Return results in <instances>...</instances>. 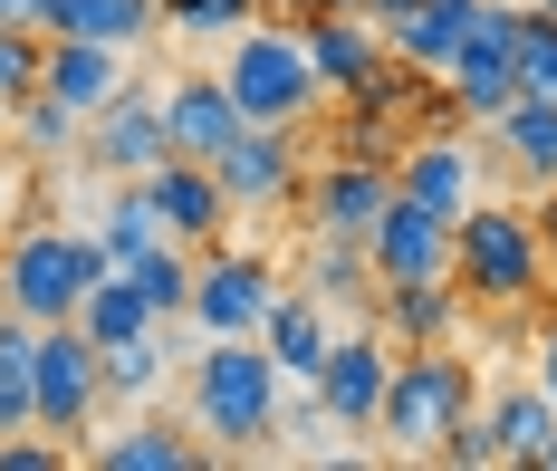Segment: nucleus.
<instances>
[{
  "mask_svg": "<svg viewBox=\"0 0 557 471\" xmlns=\"http://www.w3.org/2000/svg\"><path fill=\"white\" fill-rule=\"evenodd\" d=\"M519 97H557V10L519 0Z\"/></svg>",
  "mask_w": 557,
  "mask_h": 471,
  "instance_id": "2f4dec72",
  "label": "nucleus"
},
{
  "mask_svg": "<svg viewBox=\"0 0 557 471\" xmlns=\"http://www.w3.org/2000/svg\"><path fill=\"white\" fill-rule=\"evenodd\" d=\"M0 20H10V29H39V39H49V0H0Z\"/></svg>",
  "mask_w": 557,
  "mask_h": 471,
  "instance_id": "c9c22d12",
  "label": "nucleus"
},
{
  "mask_svg": "<svg viewBox=\"0 0 557 471\" xmlns=\"http://www.w3.org/2000/svg\"><path fill=\"white\" fill-rule=\"evenodd\" d=\"M115 270L154 298L164 327H173V318H193V250H183V240H154V250H135V260H115Z\"/></svg>",
  "mask_w": 557,
  "mask_h": 471,
  "instance_id": "bb28decb",
  "label": "nucleus"
},
{
  "mask_svg": "<svg viewBox=\"0 0 557 471\" xmlns=\"http://www.w3.org/2000/svg\"><path fill=\"white\" fill-rule=\"evenodd\" d=\"M539 10H557V0H539Z\"/></svg>",
  "mask_w": 557,
  "mask_h": 471,
  "instance_id": "37998d69",
  "label": "nucleus"
},
{
  "mask_svg": "<svg viewBox=\"0 0 557 471\" xmlns=\"http://www.w3.org/2000/svg\"><path fill=\"white\" fill-rule=\"evenodd\" d=\"M278 308V270L260 250H202L193 260V327L202 337H260V318Z\"/></svg>",
  "mask_w": 557,
  "mask_h": 471,
  "instance_id": "1a4fd4ad",
  "label": "nucleus"
},
{
  "mask_svg": "<svg viewBox=\"0 0 557 471\" xmlns=\"http://www.w3.org/2000/svg\"><path fill=\"white\" fill-rule=\"evenodd\" d=\"M298 39H308V67H318L327 97H346L366 67L385 59V29H375L366 10H318V20H298Z\"/></svg>",
  "mask_w": 557,
  "mask_h": 471,
  "instance_id": "6ab92c4d",
  "label": "nucleus"
},
{
  "mask_svg": "<svg viewBox=\"0 0 557 471\" xmlns=\"http://www.w3.org/2000/svg\"><path fill=\"white\" fill-rule=\"evenodd\" d=\"M107 240L77 232V222H20L10 232V308L29 318V327H58V318H77L87 289L107 280Z\"/></svg>",
  "mask_w": 557,
  "mask_h": 471,
  "instance_id": "7ed1b4c3",
  "label": "nucleus"
},
{
  "mask_svg": "<svg viewBox=\"0 0 557 471\" xmlns=\"http://www.w3.org/2000/svg\"><path fill=\"white\" fill-rule=\"evenodd\" d=\"M278 395H288V375H278V356L260 337H212V347L193 356V433H202V453H260L278 433Z\"/></svg>",
  "mask_w": 557,
  "mask_h": 471,
  "instance_id": "f257e3e1",
  "label": "nucleus"
},
{
  "mask_svg": "<svg viewBox=\"0 0 557 471\" xmlns=\"http://www.w3.org/2000/svg\"><path fill=\"white\" fill-rule=\"evenodd\" d=\"M260 10H270V0H164V20L193 29V39H240Z\"/></svg>",
  "mask_w": 557,
  "mask_h": 471,
  "instance_id": "473e14b6",
  "label": "nucleus"
},
{
  "mask_svg": "<svg viewBox=\"0 0 557 471\" xmlns=\"http://www.w3.org/2000/svg\"><path fill=\"white\" fill-rule=\"evenodd\" d=\"M164 125H173V154H202V164H212L250 116H240V97L222 87V67H193V77L164 87Z\"/></svg>",
  "mask_w": 557,
  "mask_h": 471,
  "instance_id": "dca6fc26",
  "label": "nucleus"
},
{
  "mask_svg": "<svg viewBox=\"0 0 557 471\" xmlns=\"http://www.w3.org/2000/svg\"><path fill=\"white\" fill-rule=\"evenodd\" d=\"M0 183H10V125H0Z\"/></svg>",
  "mask_w": 557,
  "mask_h": 471,
  "instance_id": "a19ab883",
  "label": "nucleus"
},
{
  "mask_svg": "<svg viewBox=\"0 0 557 471\" xmlns=\"http://www.w3.org/2000/svg\"><path fill=\"white\" fill-rule=\"evenodd\" d=\"M270 10H288V20H318V10H356V0H270Z\"/></svg>",
  "mask_w": 557,
  "mask_h": 471,
  "instance_id": "58836bf2",
  "label": "nucleus"
},
{
  "mask_svg": "<svg viewBox=\"0 0 557 471\" xmlns=\"http://www.w3.org/2000/svg\"><path fill=\"white\" fill-rule=\"evenodd\" d=\"M97 356H107V405H145V395L164 385V365H173L164 327H145V337H125V347H97Z\"/></svg>",
  "mask_w": 557,
  "mask_h": 471,
  "instance_id": "c756f323",
  "label": "nucleus"
},
{
  "mask_svg": "<svg viewBox=\"0 0 557 471\" xmlns=\"http://www.w3.org/2000/svg\"><path fill=\"white\" fill-rule=\"evenodd\" d=\"M77 154H87V174H107V183H135V174H154V164L173 154L164 87H135V77H125V87H115L107 107L87 116V145H77Z\"/></svg>",
  "mask_w": 557,
  "mask_h": 471,
  "instance_id": "6e6552de",
  "label": "nucleus"
},
{
  "mask_svg": "<svg viewBox=\"0 0 557 471\" xmlns=\"http://www.w3.org/2000/svg\"><path fill=\"white\" fill-rule=\"evenodd\" d=\"M394 202V164H375V154H327L318 174H308V222L318 232H336V240H366L375 232V212Z\"/></svg>",
  "mask_w": 557,
  "mask_h": 471,
  "instance_id": "4468645a",
  "label": "nucleus"
},
{
  "mask_svg": "<svg viewBox=\"0 0 557 471\" xmlns=\"http://www.w3.org/2000/svg\"><path fill=\"white\" fill-rule=\"evenodd\" d=\"M443 462H461V471H491V462H509L500 453V423H491V405H471L461 423L443 433Z\"/></svg>",
  "mask_w": 557,
  "mask_h": 471,
  "instance_id": "f704fd0d",
  "label": "nucleus"
},
{
  "mask_svg": "<svg viewBox=\"0 0 557 471\" xmlns=\"http://www.w3.org/2000/svg\"><path fill=\"white\" fill-rule=\"evenodd\" d=\"M39 87L67 97L77 116H97L115 87H125V49L115 39H77V29H49V67H39Z\"/></svg>",
  "mask_w": 557,
  "mask_h": 471,
  "instance_id": "f3484780",
  "label": "nucleus"
},
{
  "mask_svg": "<svg viewBox=\"0 0 557 471\" xmlns=\"http://www.w3.org/2000/svg\"><path fill=\"white\" fill-rule=\"evenodd\" d=\"M135 183L154 193V212H164V232L183 240V250H212V240L231 232V212H240V202L222 193V174H212L202 154H164L154 174H135Z\"/></svg>",
  "mask_w": 557,
  "mask_h": 471,
  "instance_id": "f8f14e48",
  "label": "nucleus"
},
{
  "mask_svg": "<svg viewBox=\"0 0 557 471\" xmlns=\"http://www.w3.org/2000/svg\"><path fill=\"white\" fill-rule=\"evenodd\" d=\"M0 308H10V240H0Z\"/></svg>",
  "mask_w": 557,
  "mask_h": 471,
  "instance_id": "ea45409f",
  "label": "nucleus"
},
{
  "mask_svg": "<svg viewBox=\"0 0 557 471\" xmlns=\"http://www.w3.org/2000/svg\"><path fill=\"white\" fill-rule=\"evenodd\" d=\"M529 385H548V395H557V318H539V375H529Z\"/></svg>",
  "mask_w": 557,
  "mask_h": 471,
  "instance_id": "e433bc0d",
  "label": "nucleus"
},
{
  "mask_svg": "<svg viewBox=\"0 0 557 471\" xmlns=\"http://www.w3.org/2000/svg\"><path fill=\"white\" fill-rule=\"evenodd\" d=\"M385 385H394V347L375 337V327H346V337L327 347V365H318V405H327L336 433H375Z\"/></svg>",
  "mask_w": 557,
  "mask_h": 471,
  "instance_id": "9b49d317",
  "label": "nucleus"
},
{
  "mask_svg": "<svg viewBox=\"0 0 557 471\" xmlns=\"http://www.w3.org/2000/svg\"><path fill=\"white\" fill-rule=\"evenodd\" d=\"M260 347L278 356V375H288V385H318V365H327V347H336L327 298H318V289H278V308L260 318Z\"/></svg>",
  "mask_w": 557,
  "mask_h": 471,
  "instance_id": "aec40b11",
  "label": "nucleus"
},
{
  "mask_svg": "<svg viewBox=\"0 0 557 471\" xmlns=\"http://www.w3.org/2000/svg\"><path fill=\"white\" fill-rule=\"evenodd\" d=\"M87 232L107 240V260H135V250H154V240H173V232H164V212H154V193H145V183H115L107 202H97V222H87Z\"/></svg>",
  "mask_w": 557,
  "mask_h": 471,
  "instance_id": "a878e982",
  "label": "nucleus"
},
{
  "mask_svg": "<svg viewBox=\"0 0 557 471\" xmlns=\"http://www.w3.org/2000/svg\"><path fill=\"white\" fill-rule=\"evenodd\" d=\"M222 87L240 97L250 125H288V135L327 107V87H318V67H308V39H298V29H270V20H250L222 49Z\"/></svg>",
  "mask_w": 557,
  "mask_h": 471,
  "instance_id": "20e7f679",
  "label": "nucleus"
},
{
  "mask_svg": "<svg viewBox=\"0 0 557 471\" xmlns=\"http://www.w3.org/2000/svg\"><path fill=\"white\" fill-rule=\"evenodd\" d=\"M471 20H481V0H413V20L394 29L385 49H394L404 67H423V77H443V67H451V49L471 39Z\"/></svg>",
  "mask_w": 557,
  "mask_h": 471,
  "instance_id": "4be33fe9",
  "label": "nucleus"
},
{
  "mask_svg": "<svg viewBox=\"0 0 557 471\" xmlns=\"http://www.w3.org/2000/svg\"><path fill=\"white\" fill-rule=\"evenodd\" d=\"M366 260H375V289L385 280H451V222L394 193L375 212V232H366Z\"/></svg>",
  "mask_w": 557,
  "mask_h": 471,
  "instance_id": "2eb2a0df",
  "label": "nucleus"
},
{
  "mask_svg": "<svg viewBox=\"0 0 557 471\" xmlns=\"http://www.w3.org/2000/svg\"><path fill=\"white\" fill-rule=\"evenodd\" d=\"M451 280H461V298H481V308H529V298L548 289V232L529 212H509V202L481 193L451 222Z\"/></svg>",
  "mask_w": 557,
  "mask_h": 471,
  "instance_id": "f03ea898",
  "label": "nucleus"
},
{
  "mask_svg": "<svg viewBox=\"0 0 557 471\" xmlns=\"http://www.w3.org/2000/svg\"><path fill=\"white\" fill-rule=\"evenodd\" d=\"M29 375H39V433H58L67 453H87V423L107 405V356H97V337L77 318L39 327V365Z\"/></svg>",
  "mask_w": 557,
  "mask_h": 471,
  "instance_id": "423d86ee",
  "label": "nucleus"
},
{
  "mask_svg": "<svg viewBox=\"0 0 557 471\" xmlns=\"http://www.w3.org/2000/svg\"><path fill=\"white\" fill-rule=\"evenodd\" d=\"M77 327H87L97 347H125V337H145V327H164V318H154V298L135 289L125 270H107V280L87 289V308H77Z\"/></svg>",
  "mask_w": 557,
  "mask_h": 471,
  "instance_id": "393cba45",
  "label": "nucleus"
},
{
  "mask_svg": "<svg viewBox=\"0 0 557 471\" xmlns=\"http://www.w3.org/2000/svg\"><path fill=\"white\" fill-rule=\"evenodd\" d=\"M394 193H404V202H423V212H443V222H461V212L481 202V154L461 145V125L413 135V145L394 154Z\"/></svg>",
  "mask_w": 557,
  "mask_h": 471,
  "instance_id": "ddd939ff",
  "label": "nucleus"
},
{
  "mask_svg": "<svg viewBox=\"0 0 557 471\" xmlns=\"http://www.w3.org/2000/svg\"><path fill=\"white\" fill-rule=\"evenodd\" d=\"M539 471H557V433H548V462H539Z\"/></svg>",
  "mask_w": 557,
  "mask_h": 471,
  "instance_id": "79ce46f5",
  "label": "nucleus"
},
{
  "mask_svg": "<svg viewBox=\"0 0 557 471\" xmlns=\"http://www.w3.org/2000/svg\"><path fill=\"white\" fill-rule=\"evenodd\" d=\"M39 67H49V39H39V29H10V20H0V107H20V97L39 87Z\"/></svg>",
  "mask_w": 557,
  "mask_h": 471,
  "instance_id": "72a5a7b5",
  "label": "nucleus"
},
{
  "mask_svg": "<svg viewBox=\"0 0 557 471\" xmlns=\"http://www.w3.org/2000/svg\"><path fill=\"white\" fill-rule=\"evenodd\" d=\"M87 145V116L67 107V97H49V87H29L20 97V154L29 164H58V154H77Z\"/></svg>",
  "mask_w": 557,
  "mask_h": 471,
  "instance_id": "c85d7f7f",
  "label": "nucleus"
},
{
  "mask_svg": "<svg viewBox=\"0 0 557 471\" xmlns=\"http://www.w3.org/2000/svg\"><path fill=\"white\" fill-rule=\"evenodd\" d=\"M491 423H500V453H509V462H548L557 395H548V385H509L500 405H491Z\"/></svg>",
  "mask_w": 557,
  "mask_h": 471,
  "instance_id": "cd10ccee",
  "label": "nucleus"
},
{
  "mask_svg": "<svg viewBox=\"0 0 557 471\" xmlns=\"http://www.w3.org/2000/svg\"><path fill=\"white\" fill-rule=\"evenodd\" d=\"M87 453H97V471H193L202 462V443L173 433V423H125V433L87 443Z\"/></svg>",
  "mask_w": 557,
  "mask_h": 471,
  "instance_id": "5701e85b",
  "label": "nucleus"
},
{
  "mask_svg": "<svg viewBox=\"0 0 557 471\" xmlns=\"http://www.w3.org/2000/svg\"><path fill=\"white\" fill-rule=\"evenodd\" d=\"M212 174H222V193L240 202V212H288L308 183H298V135L288 125H240L222 154H212Z\"/></svg>",
  "mask_w": 557,
  "mask_h": 471,
  "instance_id": "9d476101",
  "label": "nucleus"
},
{
  "mask_svg": "<svg viewBox=\"0 0 557 471\" xmlns=\"http://www.w3.org/2000/svg\"><path fill=\"white\" fill-rule=\"evenodd\" d=\"M461 280H385L375 289V318H385V337H404V347H451L461 337Z\"/></svg>",
  "mask_w": 557,
  "mask_h": 471,
  "instance_id": "a211bd4d",
  "label": "nucleus"
},
{
  "mask_svg": "<svg viewBox=\"0 0 557 471\" xmlns=\"http://www.w3.org/2000/svg\"><path fill=\"white\" fill-rule=\"evenodd\" d=\"M49 29H77V39H115V49H135L145 29H164V0H49Z\"/></svg>",
  "mask_w": 557,
  "mask_h": 471,
  "instance_id": "b1692460",
  "label": "nucleus"
},
{
  "mask_svg": "<svg viewBox=\"0 0 557 471\" xmlns=\"http://www.w3.org/2000/svg\"><path fill=\"white\" fill-rule=\"evenodd\" d=\"M443 87H451V107L471 125H491L509 97H519V0H481L471 39H461L451 67H443Z\"/></svg>",
  "mask_w": 557,
  "mask_h": 471,
  "instance_id": "0eeeda50",
  "label": "nucleus"
},
{
  "mask_svg": "<svg viewBox=\"0 0 557 471\" xmlns=\"http://www.w3.org/2000/svg\"><path fill=\"white\" fill-rule=\"evenodd\" d=\"M471 405H481L471 356H451V347H404V356H394L385 405H375V433H385L394 453H443V433H451Z\"/></svg>",
  "mask_w": 557,
  "mask_h": 471,
  "instance_id": "39448f33",
  "label": "nucleus"
},
{
  "mask_svg": "<svg viewBox=\"0 0 557 471\" xmlns=\"http://www.w3.org/2000/svg\"><path fill=\"white\" fill-rule=\"evenodd\" d=\"M356 10H366V20H375L385 39H394V29H404V20H413V0H356Z\"/></svg>",
  "mask_w": 557,
  "mask_h": 471,
  "instance_id": "4c0bfd02",
  "label": "nucleus"
},
{
  "mask_svg": "<svg viewBox=\"0 0 557 471\" xmlns=\"http://www.w3.org/2000/svg\"><path fill=\"white\" fill-rule=\"evenodd\" d=\"M491 154L519 183H557V97H509L491 116Z\"/></svg>",
  "mask_w": 557,
  "mask_h": 471,
  "instance_id": "412c9836",
  "label": "nucleus"
},
{
  "mask_svg": "<svg viewBox=\"0 0 557 471\" xmlns=\"http://www.w3.org/2000/svg\"><path fill=\"white\" fill-rule=\"evenodd\" d=\"M366 280H375L366 240H336V232H318V250H308V289L327 298V308H356V298H366Z\"/></svg>",
  "mask_w": 557,
  "mask_h": 471,
  "instance_id": "7c9ffc66",
  "label": "nucleus"
}]
</instances>
